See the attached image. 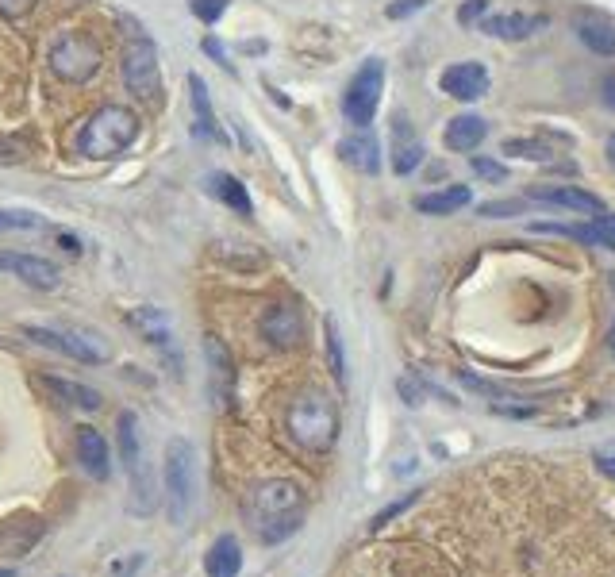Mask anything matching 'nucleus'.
<instances>
[{"label":"nucleus","instance_id":"nucleus-29","mask_svg":"<svg viewBox=\"0 0 615 577\" xmlns=\"http://www.w3.org/2000/svg\"><path fill=\"white\" fill-rule=\"evenodd\" d=\"M489 16V0H466L458 8V24L462 27H481V20Z\"/></svg>","mask_w":615,"mask_h":577},{"label":"nucleus","instance_id":"nucleus-31","mask_svg":"<svg viewBox=\"0 0 615 577\" xmlns=\"http://www.w3.org/2000/svg\"><path fill=\"white\" fill-rule=\"evenodd\" d=\"M469 166H473V174L485 177V181H504V177H508V170H504L500 162L485 158V154H481V158H469Z\"/></svg>","mask_w":615,"mask_h":577},{"label":"nucleus","instance_id":"nucleus-7","mask_svg":"<svg viewBox=\"0 0 615 577\" xmlns=\"http://www.w3.org/2000/svg\"><path fill=\"white\" fill-rule=\"evenodd\" d=\"M100 58H104V51H100V43L89 31H70L62 39H54V47H50V70L62 77V81H70V85H85L100 70Z\"/></svg>","mask_w":615,"mask_h":577},{"label":"nucleus","instance_id":"nucleus-26","mask_svg":"<svg viewBox=\"0 0 615 577\" xmlns=\"http://www.w3.org/2000/svg\"><path fill=\"white\" fill-rule=\"evenodd\" d=\"M577 39L589 47L592 54H600V58H612L615 54V27L608 24H581L577 27Z\"/></svg>","mask_w":615,"mask_h":577},{"label":"nucleus","instance_id":"nucleus-6","mask_svg":"<svg viewBox=\"0 0 615 577\" xmlns=\"http://www.w3.org/2000/svg\"><path fill=\"white\" fill-rule=\"evenodd\" d=\"M24 335L27 339H35L39 347H47V351L70 354V358L89 362V366H97V362H108V358H112V347L104 343V335H97L93 327H81V324L35 327V324H27Z\"/></svg>","mask_w":615,"mask_h":577},{"label":"nucleus","instance_id":"nucleus-8","mask_svg":"<svg viewBox=\"0 0 615 577\" xmlns=\"http://www.w3.org/2000/svg\"><path fill=\"white\" fill-rule=\"evenodd\" d=\"M381 93H385V62L381 58H369L358 74L350 77L343 93V116L346 124L354 127H369L377 108H381Z\"/></svg>","mask_w":615,"mask_h":577},{"label":"nucleus","instance_id":"nucleus-27","mask_svg":"<svg viewBox=\"0 0 615 577\" xmlns=\"http://www.w3.org/2000/svg\"><path fill=\"white\" fill-rule=\"evenodd\" d=\"M323 339H327V366H331V377L343 385L346 381V358H343V339H339V327L327 316L323 320Z\"/></svg>","mask_w":615,"mask_h":577},{"label":"nucleus","instance_id":"nucleus-10","mask_svg":"<svg viewBox=\"0 0 615 577\" xmlns=\"http://www.w3.org/2000/svg\"><path fill=\"white\" fill-rule=\"evenodd\" d=\"M258 331H262V339L270 343L273 351H293V347H300V339H304V316L289 301L270 304L262 312V320H258Z\"/></svg>","mask_w":615,"mask_h":577},{"label":"nucleus","instance_id":"nucleus-4","mask_svg":"<svg viewBox=\"0 0 615 577\" xmlns=\"http://www.w3.org/2000/svg\"><path fill=\"white\" fill-rule=\"evenodd\" d=\"M162 485H166V516L173 527H185L197 501V451L189 439L173 435L162 454Z\"/></svg>","mask_w":615,"mask_h":577},{"label":"nucleus","instance_id":"nucleus-44","mask_svg":"<svg viewBox=\"0 0 615 577\" xmlns=\"http://www.w3.org/2000/svg\"><path fill=\"white\" fill-rule=\"evenodd\" d=\"M612 158H615V139H612Z\"/></svg>","mask_w":615,"mask_h":577},{"label":"nucleus","instance_id":"nucleus-37","mask_svg":"<svg viewBox=\"0 0 615 577\" xmlns=\"http://www.w3.org/2000/svg\"><path fill=\"white\" fill-rule=\"evenodd\" d=\"M592 224L600 227V231H604V235H608V239L615 243V212H600V216H596Z\"/></svg>","mask_w":615,"mask_h":577},{"label":"nucleus","instance_id":"nucleus-9","mask_svg":"<svg viewBox=\"0 0 615 577\" xmlns=\"http://www.w3.org/2000/svg\"><path fill=\"white\" fill-rule=\"evenodd\" d=\"M123 81L139 101H154L162 93V70H158V47L147 35H135L123 51Z\"/></svg>","mask_w":615,"mask_h":577},{"label":"nucleus","instance_id":"nucleus-11","mask_svg":"<svg viewBox=\"0 0 615 577\" xmlns=\"http://www.w3.org/2000/svg\"><path fill=\"white\" fill-rule=\"evenodd\" d=\"M0 270H8L12 277H20L24 285L43 289V293H50V289L62 285V270H58L50 258H39V254H20V251L0 254Z\"/></svg>","mask_w":615,"mask_h":577},{"label":"nucleus","instance_id":"nucleus-39","mask_svg":"<svg viewBox=\"0 0 615 577\" xmlns=\"http://www.w3.org/2000/svg\"><path fill=\"white\" fill-rule=\"evenodd\" d=\"M58 243H62V251H70V254H77L81 247H77V239L74 235H58Z\"/></svg>","mask_w":615,"mask_h":577},{"label":"nucleus","instance_id":"nucleus-13","mask_svg":"<svg viewBox=\"0 0 615 577\" xmlns=\"http://www.w3.org/2000/svg\"><path fill=\"white\" fill-rule=\"evenodd\" d=\"M531 201L562 208V212H577V216H592V220L600 212H608L604 201L589 189H581V185H539V189H531Z\"/></svg>","mask_w":615,"mask_h":577},{"label":"nucleus","instance_id":"nucleus-1","mask_svg":"<svg viewBox=\"0 0 615 577\" xmlns=\"http://www.w3.org/2000/svg\"><path fill=\"white\" fill-rule=\"evenodd\" d=\"M304 489L289 477H266L246 493V520L262 543H281L304 524Z\"/></svg>","mask_w":615,"mask_h":577},{"label":"nucleus","instance_id":"nucleus-33","mask_svg":"<svg viewBox=\"0 0 615 577\" xmlns=\"http://www.w3.org/2000/svg\"><path fill=\"white\" fill-rule=\"evenodd\" d=\"M431 0H393L389 8H385V16L389 20H408V16H416V12H423Z\"/></svg>","mask_w":615,"mask_h":577},{"label":"nucleus","instance_id":"nucleus-42","mask_svg":"<svg viewBox=\"0 0 615 577\" xmlns=\"http://www.w3.org/2000/svg\"><path fill=\"white\" fill-rule=\"evenodd\" d=\"M608 351L615 354V320H612V331H608Z\"/></svg>","mask_w":615,"mask_h":577},{"label":"nucleus","instance_id":"nucleus-14","mask_svg":"<svg viewBox=\"0 0 615 577\" xmlns=\"http://www.w3.org/2000/svg\"><path fill=\"white\" fill-rule=\"evenodd\" d=\"M74 451H77V462L97 477V481H108V477H112V451H108V439L100 435L97 427H89V424L77 427Z\"/></svg>","mask_w":615,"mask_h":577},{"label":"nucleus","instance_id":"nucleus-38","mask_svg":"<svg viewBox=\"0 0 615 577\" xmlns=\"http://www.w3.org/2000/svg\"><path fill=\"white\" fill-rule=\"evenodd\" d=\"M27 4H31V0H0V8H4V12H24Z\"/></svg>","mask_w":615,"mask_h":577},{"label":"nucleus","instance_id":"nucleus-40","mask_svg":"<svg viewBox=\"0 0 615 577\" xmlns=\"http://www.w3.org/2000/svg\"><path fill=\"white\" fill-rule=\"evenodd\" d=\"M604 104L615 108V81H604Z\"/></svg>","mask_w":615,"mask_h":577},{"label":"nucleus","instance_id":"nucleus-18","mask_svg":"<svg viewBox=\"0 0 615 577\" xmlns=\"http://www.w3.org/2000/svg\"><path fill=\"white\" fill-rule=\"evenodd\" d=\"M339 154H343L346 166H354L358 174H377L381 170V143L369 135L366 127H358L354 135H346L339 143Z\"/></svg>","mask_w":615,"mask_h":577},{"label":"nucleus","instance_id":"nucleus-23","mask_svg":"<svg viewBox=\"0 0 615 577\" xmlns=\"http://www.w3.org/2000/svg\"><path fill=\"white\" fill-rule=\"evenodd\" d=\"M469 201H473V193H469L466 185H446L439 193H423V197H416V212H423V216H450V212L466 208Z\"/></svg>","mask_w":615,"mask_h":577},{"label":"nucleus","instance_id":"nucleus-12","mask_svg":"<svg viewBox=\"0 0 615 577\" xmlns=\"http://www.w3.org/2000/svg\"><path fill=\"white\" fill-rule=\"evenodd\" d=\"M439 89L454 101H481L489 93V70L485 62H454L439 77Z\"/></svg>","mask_w":615,"mask_h":577},{"label":"nucleus","instance_id":"nucleus-3","mask_svg":"<svg viewBox=\"0 0 615 577\" xmlns=\"http://www.w3.org/2000/svg\"><path fill=\"white\" fill-rule=\"evenodd\" d=\"M135 135H139V116L131 108H123V104H104L77 131V154H85V158H116L135 143Z\"/></svg>","mask_w":615,"mask_h":577},{"label":"nucleus","instance_id":"nucleus-25","mask_svg":"<svg viewBox=\"0 0 615 577\" xmlns=\"http://www.w3.org/2000/svg\"><path fill=\"white\" fill-rule=\"evenodd\" d=\"M212 185H216V197H220L227 208H235L239 216H250V212H254V204H250V193H246V185L239 181V177L216 174V177H212Z\"/></svg>","mask_w":615,"mask_h":577},{"label":"nucleus","instance_id":"nucleus-34","mask_svg":"<svg viewBox=\"0 0 615 577\" xmlns=\"http://www.w3.org/2000/svg\"><path fill=\"white\" fill-rule=\"evenodd\" d=\"M0 227H20V231H27V227H39V216H35V212H12V208H0Z\"/></svg>","mask_w":615,"mask_h":577},{"label":"nucleus","instance_id":"nucleus-21","mask_svg":"<svg viewBox=\"0 0 615 577\" xmlns=\"http://www.w3.org/2000/svg\"><path fill=\"white\" fill-rule=\"evenodd\" d=\"M189 104H193V131L200 139H223V131L216 127L212 101H208V85L200 74H189Z\"/></svg>","mask_w":615,"mask_h":577},{"label":"nucleus","instance_id":"nucleus-36","mask_svg":"<svg viewBox=\"0 0 615 577\" xmlns=\"http://www.w3.org/2000/svg\"><path fill=\"white\" fill-rule=\"evenodd\" d=\"M412 501H416V497H404V501L389 504V508H385V512H381V516L373 520V527H385V524H389V520H396V516H400V512H404V508H408V504H412Z\"/></svg>","mask_w":615,"mask_h":577},{"label":"nucleus","instance_id":"nucleus-16","mask_svg":"<svg viewBox=\"0 0 615 577\" xmlns=\"http://www.w3.org/2000/svg\"><path fill=\"white\" fill-rule=\"evenodd\" d=\"M542 27H546V16H531V12H496V16L481 20L485 35H492V39H512V43L531 39Z\"/></svg>","mask_w":615,"mask_h":577},{"label":"nucleus","instance_id":"nucleus-32","mask_svg":"<svg viewBox=\"0 0 615 577\" xmlns=\"http://www.w3.org/2000/svg\"><path fill=\"white\" fill-rule=\"evenodd\" d=\"M527 201H492V204H481V216H489V220H504V216H516L523 212Z\"/></svg>","mask_w":615,"mask_h":577},{"label":"nucleus","instance_id":"nucleus-17","mask_svg":"<svg viewBox=\"0 0 615 577\" xmlns=\"http://www.w3.org/2000/svg\"><path fill=\"white\" fill-rule=\"evenodd\" d=\"M127 327L139 331V339H147V343H154V347H170L173 343L170 316H166L162 308H154V304H139V308H131V312H127Z\"/></svg>","mask_w":615,"mask_h":577},{"label":"nucleus","instance_id":"nucleus-5","mask_svg":"<svg viewBox=\"0 0 615 577\" xmlns=\"http://www.w3.org/2000/svg\"><path fill=\"white\" fill-rule=\"evenodd\" d=\"M116 435H120V458L127 470V485H131V508L139 516H150L158 504V489H154V474H150L147 447H143V431H139V416L135 412H120L116 420Z\"/></svg>","mask_w":615,"mask_h":577},{"label":"nucleus","instance_id":"nucleus-43","mask_svg":"<svg viewBox=\"0 0 615 577\" xmlns=\"http://www.w3.org/2000/svg\"><path fill=\"white\" fill-rule=\"evenodd\" d=\"M0 577H16V570H0Z\"/></svg>","mask_w":615,"mask_h":577},{"label":"nucleus","instance_id":"nucleus-35","mask_svg":"<svg viewBox=\"0 0 615 577\" xmlns=\"http://www.w3.org/2000/svg\"><path fill=\"white\" fill-rule=\"evenodd\" d=\"M400 397H404L408 404H419L423 397H427V389H423V385H416L412 377H400Z\"/></svg>","mask_w":615,"mask_h":577},{"label":"nucleus","instance_id":"nucleus-41","mask_svg":"<svg viewBox=\"0 0 615 577\" xmlns=\"http://www.w3.org/2000/svg\"><path fill=\"white\" fill-rule=\"evenodd\" d=\"M600 470H604V474L615 481V458H604V462H600Z\"/></svg>","mask_w":615,"mask_h":577},{"label":"nucleus","instance_id":"nucleus-30","mask_svg":"<svg viewBox=\"0 0 615 577\" xmlns=\"http://www.w3.org/2000/svg\"><path fill=\"white\" fill-rule=\"evenodd\" d=\"M223 12H227V0H193V16L200 24H216Z\"/></svg>","mask_w":615,"mask_h":577},{"label":"nucleus","instance_id":"nucleus-15","mask_svg":"<svg viewBox=\"0 0 615 577\" xmlns=\"http://www.w3.org/2000/svg\"><path fill=\"white\" fill-rule=\"evenodd\" d=\"M204 354H208V374H212V397H216V404H227L235 397V362H231V351L223 347V339L208 335L204 339Z\"/></svg>","mask_w":615,"mask_h":577},{"label":"nucleus","instance_id":"nucleus-28","mask_svg":"<svg viewBox=\"0 0 615 577\" xmlns=\"http://www.w3.org/2000/svg\"><path fill=\"white\" fill-rule=\"evenodd\" d=\"M500 154H512V158H527V162H550V147L535 143V139H504Z\"/></svg>","mask_w":615,"mask_h":577},{"label":"nucleus","instance_id":"nucleus-2","mask_svg":"<svg viewBox=\"0 0 615 577\" xmlns=\"http://www.w3.org/2000/svg\"><path fill=\"white\" fill-rule=\"evenodd\" d=\"M285 427L296 447H304L308 454H327L339 439V408L323 389H308L289 404Z\"/></svg>","mask_w":615,"mask_h":577},{"label":"nucleus","instance_id":"nucleus-22","mask_svg":"<svg viewBox=\"0 0 615 577\" xmlns=\"http://www.w3.org/2000/svg\"><path fill=\"white\" fill-rule=\"evenodd\" d=\"M204 570H208V577H239V570H243V547H239V539L235 535H220L212 543L208 558H204Z\"/></svg>","mask_w":615,"mask_h":577},{"label":"nucleus","instance_id":"nucleus-24","mask_svg":"<svg viewBox=\"0 0 615 577\" xmlns=\"http://www.w3.org/2000/svg\"><path fill=\"white\" fill-rule=\"evenodd\" d=\"M423 154H427L423 151V143L412 135V127L400 120V124H396V143H393V170L400 177H408L412 170L423 166Z\"/></svg>","mask_w":615,"mask_h":577},{"label":"nucleus","instance_id":"nucleus-20","mask_svg":"<svg viewBox=\"0 0 615 577\" xmlns=\"http://www.w3.org/2000/svg\"><path fill=\"white\" fill-rule=\"evenodd\" d=\"M485 135H489V124H485L481 116H473V112H462V116H454V120L446 124L443 143H446V151L469 154L485 143Z\"/></svg>","mask_w":615,"mask_h":577},{"label":"nucleus","instance_id":"nucleus-19","mask_svg":"<svg viewBox=\"0 0 615 577\" xmlns=\"http://www.w3.org/2000/svg\"><path fill=\"white\" fill-rule=\"evenodd\" d=\"M39 385L47 389L54 401L70 404V408H77V412H97L100 404H104V397H100L97 389H89V385H81V381H70V377H39Z\"/></svg>","mask_w":615,"mask_h":577}]
</instances>
